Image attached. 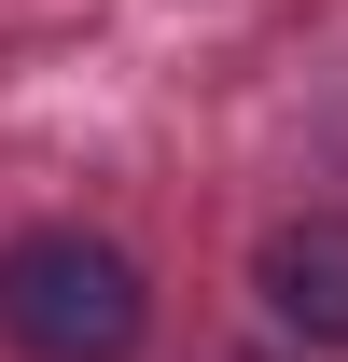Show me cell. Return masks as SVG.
<instances>
[{"label": "cell", "instance_id": "1", "mask_svg": "<svg viewBox=\"0 0 348 362\" xmlns=\"http://www.w3.org/2000/svg\"><path fill=\"white\" fill-rule=\"evenodd\" d=\"M0 334H14L28 362H139L153 293H139V265L112 251V237L28 223L14 251H0Z\"/></svg>", "mask_w": 348, "mask_h": 362}, {"label": "cell", "instance_id": "2", "mask_svg": "<svg viewBox=\"0 0 348 362\" xmlns=\"http://www.w3.org/2000/svg\"><path fill=\"white\" fill-rule=\"evenodd\" d=\"M251 293L279 307V334L348 349V209H293V223L251 251Z\"/></svg>", "mask_w": 348, "mask_h": 362}]
</instances>
